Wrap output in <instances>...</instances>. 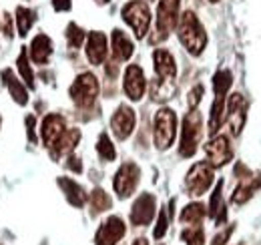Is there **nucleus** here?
<instances>
[{
	"mask_svg": "<svg viewBox=\"0 0 261 245\" xmlns=\"http://www.w3.org/2000/svg\"><path fill=\"white\" fill-rule=\"evenodd\" d=\"M201 96H203V87H201V85H197L195 89L189 92V99H187V103H189V109H195L197 105L201 103Z\"/></svg>",
	"mask_w": 261,
	"mask_h": 245,
	"instance_id": "72a5a7b5",
	"label": "nucleus"
},
{
	"mask_svg": "<svg viewBox=\"0 0 261 245\" xmlns=\"http://www.w3.org/2000/svg\"><path fill=\"white\" fill-rule=\"evenodd\" d=\"M221 191H223V181H219V183L215 185V191H213V195H211V203H209V215H211V219H213L217 225H221V223L225 221V217H227L225 201H223Z\"/></svg>",
	"mask_w": 261,
	"mask_h": 245,
	"instance_id": "b1692460",
	"label": "nucleus"
},
{
	"mask_svg": "<svg viewBox=\"0 0 261 245\" xmlns=\"http://www.w3.org/2000/svg\"><path fill=\"white\" fill-rule=\"evenodd\" d=\"M211 185H213V167L205 161L195 163L191 167V171L187 173V177H185V189L193 197L205 195V191H209Z\"/></svg>",
	"mask_w": 261,
	"mask_h": 245,
	"instance_id": "0eeeda50",
	"label": "nucleus"
},
{
	"mask_svg": "<svg viewBox=\"0 0 261 245\" xmlns=\"http://www.w3.org/2000/svg\"><path fill=\"white\" fill-rule=\"evenodd\" d=\"M87 59L91 64H102L107 59V36L102 32H91L87 38Z\"/></svg>",
	"mask_w": 261,
	"mask_h": 245,
	"instance_id": "a211bd4d",
	"label": "nucleus"
},
{
	"mask_svg": "<svg viewBox=\"0 0 261 245\" xmlns=\"http://www.w3.org/2000/svg\"><path fill=\"white\" fill-rule=\"evenodd\" d=\"M241 181L239 185L235 187V191H233V195H231V201L235 203V205H243L247 199H251V195L257 191V187L261 185V175H255L253 177V173H249V175H245V177H239Z\"/></svg>",
	"mask_w": 261,
	"mask_h": 245,
	"instance_id": "6ab92c4d",
	"label": "nucleus"
},
{
	"mask_svg": "<svg viewBox=\"0 0 261 245\" xmlns=\"http://www.w3.org/2000/svg\"><path fill=\"white\" fill-rule=\"evenodd\" d=\"M123 89L125 94L129 96L130 101H141L145 89H147V81L143 75V68L139 64H129L125 70V81H123Z\"/></svg>",
	"mask_w": 261,
	"mask_h": 245,
	"instance_id": "f8f14e48",
	"label": "nucleus"
},
{
	"mask_svg": "<svg viewBox=\"0 0 261 245\" xmlns=\"http://www.w3.org/2000/svg\"><path fill=\"white\" fill-rule=\"evenodd\" d=\"M109 207H111V197L102 189H95L93 195H91V209H93V213H102Z\"/></svg>",
	"mask_w": 261,
	"mask_h": 245,
	"instance_id": "c756f323",
	"label": "nucleus"
},
{
	"mask_svg": "<svg viewBox=\"0 0 261 245\" xmlns=\"http://www.w3.org/2000/svg\"><path fill=\"white\" fill-rule=\"evenodd\" d=\"M14 22H16V31L20 36H27L29 31L33 29V24L36 22V12L27 8V6H18L16 8V16H14Z\"/></svg>",
	"mask_w": 261,
	"mask_h": 245,
	"instance_id": "393cba45",
	"label": "nucleus"
},
{
	"mask_svg": "<svg viewBox=\"0 0 261 245\" xmlns=\"http://www.w3.org/2000/svg\"><path fill=\"white\" fill-rule=\"evenodd\" d=\"M203 217H205V205H201V203H189L183 211H181V221L183 223H187V225H199L201 221H203Z\"/></svg>",
	"mask_w": 261,
	"mask_h": 245,
	"instance_id": "a878e982",
	"label": "nucleus"
},
{
	"mask_svg": "<svg viewBox=\"0 0 261 245\" xmlns=\"http://www.w3.org/2000/svg\"><path fill=\"white\" fill-rule=\"evenodd\" d=\"M231 233H233V225H231V227H227L225 231H221V233H219V235L213 239V243H211V245H225V243H227V239L231 237Z\"/></svg>",
	"mask_w": 261,
	"mask_h": 245,
	"instance_id": "f704fd0d",
	"label": "nucleus"
},
{
	"mask_svg": "<svg viewBox=\"0 0 261 245\" xmlns=\"http://www.w3.org/2000/svg\"><path fill=\"white\" fill-rule=\"evenodd\" d=\"M66 167H68V169H72L74 173H81V171H83V165H81V159H79V157H68Z\"/></svg>",
	"mask_w": 261,
	"mask_h": 245,
	"instance_id": "e433bc0d",
	"label": "nucleus"
},
{
	"mask_svg": "<svg viewBox=\"0 0 261 245\" xmlns=\"http://www.w3.org/2000/svg\"><path fill=\"white\" fill-rule=\"evenodd\" d=\"M167 227H169V217H167V211L161 209V213H159V221H157V227H155V231H153V235H155V239H161L165 233H167Z\"/></svg>",
	"mask_w": 261,
	"mask_h": 245,
	"instance_id": "473e14b6",
	"label": "nucleus"
},
{
	"mask_svg": "<svg viewBox=\"0 0 261 245\" xmlns=\"http://www.w3.org/2000/svg\"><path fill=\"white\" fill-rule=\"evenodd\" d=\"M59 187L63 189L66 201H68L70 205H74V207H83V205L87 203V193H85V189L76 183V181L66 179V177H61V179H59Z\"/></svg>",
	"mask_w": 261,
	"mask_h": 245,
	"instance_id": "412c9836",
	"label": "nucleus"
},
{
	"mask_svg": "<svg viewBox=\"0 0 261 245\" xmlns=\"http://www.w3.org/2000/svg\"><path fill=\"white\" fill-rule=\"evenodd\" d=\"M205 155H207V163L211 167H223L233 159V149L229 145V139L225 135H217L213 137L207 145H205Z\"/></svg>",
	"mask_w": 261,
	"mask_h": 245,
	"instance_id": "1a4fd4ad",
	"label": "nucleus"
},
{
	"mask_svg": "<svg viewBox=\"0 0 261 245\" xmlns=\"http://www.w3.org/2000/svg\"><path fill=\"white\" fill-rule=\"evenodd\" d=\"M179 4H181V0H161L159 2L157 29H155V36L151 38L153 42L165 40L171 34V31L177 27V22H179Z\"/></svg>",
	"mask_w": 261,
	"mask_h": 245,
	"instance_id": "423d86ee",
	"label": "nucleus"
},
{
	"mask_svg": "<svg viewBox=\"0 0 261 245\" xmlns=\"http://www.w3.org/2000/svg\"><path fill=\"white\" fill-rule=\"evenodd\" d=\"M181 239L187 245H205V233L199 225H189V229L181 233Z\"/></svg>",
	"mask_w": 261,
	"mask_h": 245,
	"instance_id": "7c9ffc66",
	"label": "nucleus"
},
{
	"mask_svg": "<svg viewBox=\"0 0 261 245\" xmlns=\"http://www.w3.org/2000/svg\"><path fill=\"white\" fill-rule=\"evenodd\" d=\"M53 55V40L46 34H36L31 42V59L36 64H46Z\"/></svg>",
	"mask_w": 261,
	"mask_h": 245,
	"instance_id": "aec40b11",
	"label": "nucleus"
},
{
	"mask_svg": "<svg viewBox=\"0 0 261 245\" xmlns=\"http://www.w3.org/2000/svg\"><path fill=\"white\" fill-rule=\"evenodd\" d=\"M231 83H233V77L229 70H217L215 77H213V89H215V96H223L227 99L225 94L231 89Z\"/></svg>",
	"mask_w": 261,
	"mask_h": 245,
	"instance_id": "bb28decb",
	"label": "nucleus"
},
{
	"mask_svg": "<svg viewBox=\"0 0 261 245\" xmlns=\"http://www.w3.org/2000/svg\"><path fill=\"white\" fill-rule=\"evenodd\" d=\"M133 245H149V241H147L145 237H139V239H135V241H133Z\"/></svg>",
	"mask_w": 261,
	"mask_h": 245,
	"instance_id": "ea45409f",
	"label": "nucleus"
},
{
	"mask_svg": "<svg viewBox=\"0 0 261 245\" xmlns=\"http://www.w3.org/2000/svg\"><path fill=\"white\" fill-rule=\"evenodd\" d=\"M95 2H98V4H107V2H111V0H95Z\"/></svg>",
	"mask_w": 261,
	"mask_h": 245,
	"instance_id": "a19ab883",
	"label": "nucleus"
},
{
	"mask_svg": "<svg viewBox=\"0 0 261 245\" xmlns=\"http://www.w3.org/2000/svg\"><path fill=\"white\" fill-rule=\"evenodd\" d=\"M153 64H155V75L159 81H175L177 64H175V59L169 51L157 48L153 53Z\"/></svg>",
	"mask_w": 261,
	"mask_h": 245,
	"instance_id": "dca6fc26",
	"label": "nucleus"
},
{
	"mask_svg": "<svg viewBox=\"0 0 261 245\" xmlns=\"http://www.w3.org/2000/svg\"><path fill=\"white\" fill-rule=\"evenodd\" d=\"M209 2H219V0H209Z\"/></svg>",
	"mask_w": 261,
	"mask_h": 245,
	"instance_id": "79ce46f5",
	"label": "nucleus"
},
{
	"mask_svg": "<svg viewBox=\"0 0 261 245\" xmlns=\"http://www.w3.org/2000/svg\"><path fill=\"white\" fill-rule=\"evenodd\" d=\"M27 125H29V137H31V141H36V137H34V117H29L27 119Z\"/></svg>",
	"mask_w": 261,
	"mask_h": 245,
	"instance_id": "4c0bfd02",
	"label": "nucleus"
},
{
	"mask_svg": "<svg viewBox=\"0 0 261 245\" xmlns=\"http://www.w3.org/2000/svg\"><path fill=\"white\" fill-rule=\"evenodd\" d=\"M79 141H81V131L79 129H66L65 135L55 143V147H50V153H53V157L68 155L76 147Z\"/></svg>",
	"mask_w": 261,
	"mask_h": 245,
	"instance_id": "5701e85b",
	"label": "nucleus"
},
{
	"mask_svg": "<svg viewBox=\"0 0 261 245\" xmlns=\"http://www.w3.org/2000/svg\"><path fill=\"white\" fill-rule=\"evenodd\" d=\"M2 79H4V85H6V89L10 92V96H12L18 105H27V103H29V92L22 87V81H18L10 68L2 70Z\"/></svg>",
	"mask_w": 261,
	"mask_h": 245,
	"instance_id": "4be33fe9",
	"label": "nucleus"
},
{
	"mask_svg": "<svg viewBox=\"0 0 261 245\" xmlns=\"http://www.w3.org/2000/svg\"><path fill=\"white\" fill-rule=\"evenodd\" d=\"M111 48H113V59L117 62L129 61L135 53V46H133V40L125 34L123 31L115 29L111 34Z\"/></svg>",
	"mask_w": 261,
	"mask_h": 245,
	"instance_id": "f3484780",
	"label": "nucleus"
},
{
	"mask_svg": "<svg viewBox=\"0 0 261 245\" xmlns=\"http://www.w3.org/2000/svg\"><path fill=\"white\" fill-rule=\"evenodd\" d=\"M135 122H137V117H135V111L127 107V105H121L115 115L111 117V129L115 133V137L119 141H125L129 139L130 133L135 131Z\"/></svg>",
	"mask_w": 261,
	"mask_h": 245,
	"instance_id": "9b49d317",
	"label": "nucleus"
},
{
	"mask_svg": "<svg viewBox=\"0 0 261 245\" xmlns=\"http://www.w3.org/2000/svg\"><path fill=\"white\" fill-rule=\"evenodd\" d=\"M85 38H87L85 31H83L81 27H76L74 22H70V24L66 27V40H68V46H70V48H79Z\"/></svg>",
	"mask_w": 261,
	"mask_h": 245,
	"instance_id": "2f4dec72",
	"label": "nucleus"
},
{
	"mask_svg": "<svg viewBox=\"0 0 261 245\" xmlns=\"http://www.w3.org/2000/svg\"><path fill=\"white\" fill-rule=\"evenodd\" d=\"M177 32H179V40L181 44L185 46V51L193 57H199L205 46H207V34L203 24L199 22V18L195 16L193 10H185L181 16H179V22H177Z\"/></svg>",
	"mask_w": 261,
	"mask_h": 245,
	"instance_id": "f257e3e1",
	"label": "nucleus"
},
{
	"mask_svg": "<svg viewBox=\"0 0 261 245\" xmlns=\"http://www.w3.org/2000/svg\"><path fill=\"white\" fill-rule=\"evenodd\" d=\"M139 181H141V169L135 163H123L113 179V187H115V193L119 195V199L130 197Z\"/></svg>",
	"mask_w": 261,
	"mask_h": 245,
	"instance_id": "6e6552de",
	"label": "nucleus"
},
{
	"mask_svg": "<svg viewBox=\"0 0 261 245\" xmlns=\"http://www.w3.org/2000/svg\"><path fill=\"white\" fill-rule=\"evenodd\" d=\"M155 205H157L155 197L151 193H143L135 201V205L130 209V223L137 225V227L149 225L153 221V217H155Z\"/></svg>",
	"mask_w": 261,
	"mask_h": 245,
	"instance_id": "ddd939ff",
	"label": "nucleus"
},
{
	"mask_svg": "<svg viewBox=\"0 0 261 245\" xmlns=\"http://www.w3.org/2000/svg\"><path fill=\"white\" fill-rule=\"evenodd\" d=\"M16 66H18V72L22 77V81L29 85V89H34V75H33V68L29 64V53L22 48V53L18 55L16 59Z\"/></svg>",
	"mask_w": 261,
	"mask_h": 245,
	"instance_id": "cd10ccee",
	"label": "nucleus"
},
{
	"mask_svg": "<svg viewBox=\"0 0 261 245\" xmlns=\"http://www.w3.org/2000/svg\"><path fill=\"white\" fill-rule=\"evenodd\" d=\"M225 111H227V122L229 129H231V135H239L241 129H243V122H245V111H247L245 99L239 92H233L229 96Z\"/></svg>",
	"mask_w": 261,
	"mask_h": 245,
	"instance_id": "4468645a",
	"label": "nucleus"
},
{
	"mask_svg": "<svg viewBox=\"0 0 261 245\" xmlns=\"http://www.w3.org/2000/svg\"><path fill=\"white\" fill-rule=\"evenodd\" d=\"M97 153H98V157H100L102 161H115V157H117L115 145H113V141L109 139V135H107V133H102V135L98 137Z\"/></svg>",
	"mask_w": 261,
	"mask_h": 245,
	"instance_id": "c85d7f7f",
	"label": "nucleus"
},
{
	"mask_svg": "<svg viewBox=\"0 0 261 245\" xmlns=\"http://www.w3.org/2000/svg\"><path fill=\"white\" fill-rule=\"evenodd\" d=\"M72 2L70 0H53V8L59 10V12H65V10H70Z\"/></svg>",
	"mask_w": 261,
	"mask_h": 245,
	"instance_id": "c9c22d12",
	"label": "nucleus"
},
{
	"mask_svg": "<svg viewBox=\"0 0 261 245\" xmlns=\"http://www.w3.org/2000/svg\"><path fill=\"white\" fill-rule=\"evenodd\" d=\"M177 135V115L171 109H159L155 119H153V139H155V147L159 151H167Z\"/></svg>",
	"mask_w": 261,
	"mask_h": 245,
	"instance_id": "f03ea898",
	"label": "nucleus"
},
{
	"mask_svg": "<svg viewBox=\"0 0 261 245\" xmlns=\"http://www.w3.org/2000/svg\"><path fill=\"white\" fill-rule=\"evenodd\" d=\"M66 131V122L61 115H46L42 127H40V137H42V143L44 147H55V143L65 135Z\"/></svg>",
	"mask_w": 261,
	"mask_h": 245,
	"instance_id": "2eb2a0df",
	"label": "nucleus"
},
{
	"mask_svg": "<svg viewBox=\"0 0 261 245\" xmlns=\"http://www.w3.org/2000/svg\"><path fill=\"white\" fill-rule=\"evenodd\" d=\"M125 231H127V227L121 217H109L98 227L97 235H95V245H117L123 239Z\"/></svg>",
	"mask_w": 261,
	"mask_h": 245,
	"instance_id": "9d476101",
	"label": "nucleus"
},
{
	"mask_svg": "<svg viewBox=\"0 0 261 245\" xmlns=\"http://www.w3.org/2000/svg\"><path fill=\"white\" fill-rule=\"evenodd\" d=\"M4 34L10 38V34H12V20L10 18H4Z\"/></svg>",
	"mask_w": 261,
	"mask_h": 245,
	"instance_id": "58836bf2",
	"label": "nucleus"
},
{
	"mask_svg": "<svg viewBox=\"0 0 261 245\" xmlns=\"http://www.w3.org/2000/svg\"><path fill=\"white\" fill-rule=\"evenodd\" d=\"M203 135V121L201 115L195 109L183 119V129H181V145H179V153L181 157H193L199 147Z\"/></svg>",
	"mask_w": 261,
	"mask_h": 245,
	"instance_id": "39448f33",
	"label": "nucleus"
},
{
	"mask_svg": "<svg viewBox=\"0 0 261 245\" xmlns=\"http://www.w3.org/2000/svg\"><path fill=\"white\" fill-rule=\"evenodd\" d=\"M123 20L129 24L137 38H145L151 27V8L143 0H130L121 10Z\"/></svg>",
	"mask_w": 261,
	"mask_h": 245,
	"instance_id": "7ed1b4c3",
	"label": "nucleus"
},
{
	"mask_svg": "<svg viewBox=\"0 0 261 245\" xmlns=\"http://www.w3.org/2000/svg\"><path fill=\"white\" fill-rule=\"evenodd\" d=\"M70 99L74 101L76 107L81 109H89L93 107V103L97 101L98 96V81L93 72H83L76 77V81L70 85L68 89Z\"/></svg>",
	"mask_w": 261,
	"mask_h": 245,
	"instance_id": "20e7f679",
	"label": "nucleus"
}]
</instances>
